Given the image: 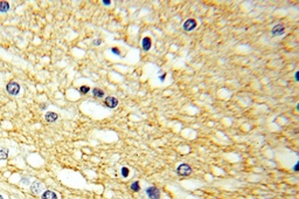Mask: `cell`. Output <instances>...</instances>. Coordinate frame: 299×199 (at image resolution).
<instances>
[{
  "mask_svg": "<svg viewBox=\"0 0 299 199\" xmlns=\"http://www.w3.org/2000/svg\"><path fill=\"white\" fill-rule=\"evenodd\" d=\"M192 172H193V169L191 168V165L186 164V163L180 164L177 169V173L181 177H187V176L192 175Z\"/></svg>",
  "mask_w": 299,
  "mask_h": 199,
  "instance_id": "1",
  "label": "cell"
},
{
  "mask_svg": "<svg viewBox=\"0 0 299 199\" xmlns=\"http://www.w3.org/2000/svg\"><path fill=\"white\" fill-rule=\"evenodd\" d=\"M20 84L19 83L14 82V81H12V82H8L7 83V86H6V90H7V92L10 94V95H12V96H16V95H19L20 92Z\"/></svg>",
  "mask_w": 299,
  "mask_h": 199,
  "instance_id": "2",
  "label": "cell"
},
{
  "mask_svg": "<svg viewBox=\"0 0 299 199\" xmlns=\"http://www.w3.org/2000/svg\"><path fill=\"white\" fill-rule=\"evenodd\" d=\"M145 192L150 199H160V190L157 186H149Z\"/></svg>",
  "mask_w": 299,
  "mask_h": 199,
  "instance_id": "3",
  "label": "cell"
},
{
  "mask_svg": "<svg viewBox=\"0 0 299 199\" xmlns=\"http://www.w3.org/2000/svg\"><path fill=\"white\" fill-rule=\"evenodd\" d=\"M196 26H198V22H196V20L194 19H187L185 22H183L182 25V28L183 31H186V32H192L193 29L196 28Z\"/></svg>",
  "mask_w": 299,
  "mask_h": 199,
  "instance_id": "4",
  "label": "cell"
},
{
  "mask_svg": "<svg viewBox=\"0 0 299 199\" xmlns=\"http://www.w3.org/2000/svg\"><path fill=\"white\" fill-rule=\"evenodd\" d=\"M104 104H105L108 108H116L117 106H118V100H117L116 97L113 96H108L105 97V100H104Z\"/></svg>",
  "mask_w": 299,
  "mask_h": 199,
  "instance_id": "5",
  "label": "cell"
},
{
  "mask_svg": "<svg viewBox=\"0 0 299 199\" xmlns=\"http://www.w3.org/2000/svg\"><path fill=\"white\" fill-rule=\"evenodd\" d=\"M30 190H32V192L34 194H41L42 190H44V185H42L41 182L36 180V182H34L33 184L30 185Z\"/></svg>",
  "mask_w": 299,
  "mask_h": 199,
  "instance_id": "6",
  "label": "cell"
},
{
  "mask_svg": "<svg viewBox=\"0 0 299 199\" xmlns=\"http://www.w3.org/2000/svg\"><path fill=\"white\" fill-rule=\"evenodd\" d=\"M284 32H285V27L282 24H278L276 25V26H274V28L271 31V34L274 35V36H279V35L284 34Z\"/></svg>",
  "mask_w": 299,
  "mask_h": 199,
  "instance_id": "7",
  "label": "cell"
},
{
  "mask_svg": "<svg viewBox=\"0 0 299 199\" xmlns=\"http://www.w3.org/2000/svg\"><path fill=\"white\" fill-rule=\"evenodd\" d=\"M44 118H46V121L48 123H54V122H56L58 120V115L54 111H47L46 115H44Z\"/></svg>",
  "mask_w": 299,
  "mask_h": 199,
  "instance_id": "8",
  "label": "cell"
},
{
  "mask_svg": "<svg viewBox=\"0 0 299 199\" xmlns=\"http://www.w3.org/2000/svg\"><path fill=\"white\" fill-rule=\"evenodd\" d=\"M141 47H143V49H144L145 52L150 50L151 47H152V40H151V38L145 36L144 39L141 40Z\"/></svg>",
  "mask_w": 299,
  "mask_h": 199,
  "instance_id": "9",
  "label": "cell"
},
{
  "mask_svg": "<svg viewBox=\"0 0 299 199\" xmlns=\"http://www.w3.org/2000/svg\"><path fill=\"white\" fill-rule=\"evenodd\" d=\"M41 199H58V194L54 191L50 190H46L44 193L41 194Z\"/></svg>",
  "mask_w": 299,
  "mask_h": 199,
  "instance_id": "10",
  "label": "cell"
},
{
  "mask_svg": "<svg viewBox=\"0 0 299 199\" xmlns=\"http://www.w3.org/2000/svg\"><path fill=\"white\" fill-rule=\"evenodd\" d=\"M8 11H10V4L7 1H0V12L7 13Z\"/></svg>",
  "mask_w": 299,
  "mask_h": 199,
  "instance_id": "11",
  "label": "cell"
},
{
  "mask_svg": "<svg viewBox=\"0 0 299 199\" xmlns=\"http://www.w3.org/2000/svg\"><path fill=\"white\" fill-rule=\"evenodd\" d=\"M8 158V149L0 146V160L7 159Z\"/></svg>",
  "mask_w": 299,
  "mask_h": 199,
  "instance_id": "12",
  "label": "cell"
},
{
  "mask_svg": "<svg viewBox=\"0 0 299 199\" xmlns=\"http://www.w3.org/2000/svg\"><path fill=\"white\" fill-rule=\"evenodd\" d=\"M92 95L95 97H97V98H102V97L104 96V92H103L102 89H99V88H94V89H92Z\"/></svg>",
  "mask_w": 299,
  "mask_h": 199,
  "instance_id": "13",
  "label": "cell"
},
{
  "mask_svg": "<svg viewBox=\"0 0 299 199\" xmlns=\"http://www.w3.org/2000/svg\"><path fill=\"white\" fill-rule=\"evenodd\" d=\"M130 189L133 191V192H138L140 190V185H139V182L138 180H136V182H133L132 184H131V186H130Z\"/></svg>",
  "mask_w": 299,
  "mask_h": 199,
  "instance_id": "14",
  "label": "cell"
},
{
  "mask_svg": "<svg viewBox=\"0 0 299 199\" xmlns=\"http://www.w3.org/2000/svg\"><path fill=\"white\" fill-rule=\"evenodd\" d=\"M121 173H122V176H123L124 178H127V177H129V173H130V170H129V168H126V166L122 168Z\"/></svg>",
  "mask_w": 299,
  "mask_h": 199,
  "instance_id": "15",
  "label": "cell"
},
{
  "mask_svg": "<svg viewBox=\"0 0 299 199\" xmlns=\"http://www.w3.org/2000/svg\"><path fill=\"white\" fill-rule=\"evenodd\" d=\"M89 92H90V88L88 87V86H82V87H80V92H81L82 95L83 94L85 95V94H88Z\"/></svg>",
  "mask_w": 299,
  "mask_h": 199,
  "instance_id": "16",
  "label": "cell"
},
{
  "mask_svg": "<svg viewBox=\"0 0 299 199\" xmlns=\"http://www.w3.org/2000/svg\"><path fill=\"white\" fill-rule=\"evenodd\" d=\"M111 53H113L115 55H117V56H119V55H121V52L118 50V48H117V47H112V48H111Z\"/></svg>",
  "mask_w": 299,
  "mask_h": 199,
  "instance_id": "17",
  "label": "cell"
},
{
  "mask_svg": "<svg viewBox=\"0 0 299 199\" xmlns=\"http://www.w3.org/2000/svg\"><path fill=\"white\" fill-rule=\"evenodd\" d=\"M21 183L22 184H25V185H28L29 184V178H22V180H21Z\"/></svg>",
  "mask_w": 299,
  "mask_h": 199,
  "instance_id": "18",
  "label": "cell"
},
{
  "mask_svg": "<svg viewBox=\"0 0 299 199\" xmlns=\"http://www.w3.org/2000/svg\"><path fill=\"white\" fill-rule=\"evenodd\" d=\"M102 42H103V41H102L101 39H97L96 41H94V45H95V46H99Z\"/></svg>",
  "mask_w": 299,
  "mask_h": 199,
  "instance_id": "19",
  "label": "cell"
},
{
  "mask_svg": "<svg viewBox=\"0 0 299 199\" xmlns=\"http://www.w3.org/2000/svg\"><path fill=\"white\" fill-rule=\"evenodd\" d=\"M159 78H160V81H161V82H164V81H165V78H166V73L161 74Z\"/></svg>",
  "mask_w": 299,
  "mask_h": 199,
  "instance_id": "20",
  "label": "cell"
},
{
  "mask_svg": "<svg viewBox=\"0 0 299 199\" xmlns=\"http://www.w3.org/2000/svg\"><path fill=\"white\" fill-rule=\"evenodd\" d=\"M102 2H103V5H105V6H109V5H110V4H111V1H110V0H103Z\"/></svg>",
  "mask_w": 299,
  "mask_h": 199,
  "instance_id": "21",
  "label": "cell"
},
{
  "mask_svg": "<svg viewBox=\"0 0 299 199\" xmlns=\"http://www.w3.org/2000/svg\"><path fill=\"white\" fill-rule=\"evenodd\" d=\"M294 80H296L297 82L299 81V72H296V73H294Z\"/></svg>",
  "mask_w": 299,
  "mask_h": 199,
  "instance_id": "22",
  "label": "cell"
},
{
  "mask_svg": "<svg viewBox=\"0 0 299 199\" xmlns=\"http://www.w3.org/2000/svg\"><path fill=\"white\" fill-rule=\"evenodd\" d=\"M293 171H296V172H297V171H298V163H297V164L294 165V168H293Z\"/></svg>",
  "mask_w": 299,
  "mask_h": 199,
  "instance_id": "23",
  "label": "cell"
},
{
  "mask_svg": "<svg viewBox=\"0 0 299 199\" xmlns=\"http://www.w3.org/2000/svg\"><path fill=\"white\" fill-rule=\"evenodd\" d=\"M0 199H4V198H2V196H1V194H0Z\"/></svg>",
  "mask_w": 299,
  "mask_h": 199,
  "instance_id": "24",
  "label": "cell"
}]
</instances>
